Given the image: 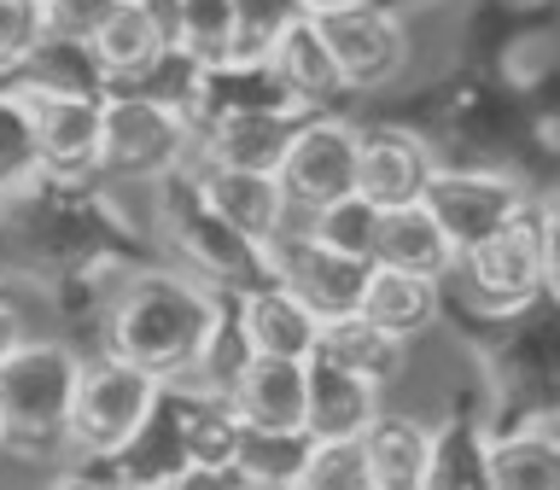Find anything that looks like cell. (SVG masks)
I'll list each match as a JSON object with an SVG mask.
<instances>
[{"instance_id": "6da1fadb", "label": "cell", "mask_w": 560, "mask_h": 490, "mask_svg": "<svg viewBox=\"0 0 560 490\" xmlns=\"http://www.w3.org/2000/svg\"><path fill=\"white\" fill-rule=\"evenodd\" d=\"M129 269H140V245L100 192V175H52L35 164L0 187V275L52 287L65 310H82V298L105 310Z\"/></svg>"}, {"instance_id": "7a4b0ae2", "label": "cell", "mask_w": 560, "mask_h": 490, "mask_svg": "<svg viewBox=\"0 0 560 490\" xmlns=\"http://www.w3.org/2000/svg\"><path fill=\"white\" fill-rule=\"evenodd\" d=\"M210 322H217V287H205L199 275L147 269V262L122 275L117 292L105 298V310H100L105 350L152 368L158 380H187L192 374Z\"/></svg>"}, {"instance_id": "3957f363", "label": "cell", "mask_w": 560, "mask_h": 490, "mask_svg": "<svg viewBox=\"0 0 560 490\" xmlns=\"http://www.w3.org/2000/svg\"><path fill=\"white\" fill-rule=\"evenodd\" d=\"M158 228L170 234V245L182 252L187 269L217 292H252V287H269L275 280L269 245L240 234V228L205 199L192 164H182L175 175L158 182Z\"/></svg>"}, {"instance_id": "277c9868", "label": "cell", "mask_w": 560, "mask_h": 490, "mask_svg": "<svg viewBox=\"0 0 560 490\" xmlns=\"http://www.w3.org/2000/svg\"><path fill=\"white\" fill-rule=\"evenodd\" d=\"M82 362L65 345L18 339L0 357V450L59 455L70 450V402Z\"/></svg>"}, {"instance_id": "5b68a950", "label": "cell", "mask_w": 560, "mask_h": 490, "mask_svg": "<svg viewBox=\"0 0 560 490\" xmlns=\"http://www.w3.org/2000/svg\"><path fill=\"white\" fill-rule=\"evenodd\" d=\"M199 152V129H192L187 112H175L164 100L129 94V88H112L100 105V182H164L182 164H192Z\"/></svg>"}, {"instance_id": "8992f818", "label": "cell", "mask_w": 560, "mask_h": 490, "mask_svg": "<svg viewBox=\"0 0 560 490\" xmlns=\"http://www.w3.org/2000/svg\"><path fill=\"white\" fill-rule=\"evenodd\" d=\"M542 205L514 210L497 234H485L479 245H467L455 257V275H462V292L472 298L479 315H514L532 298H542Z\"/></svg>"}, {"instance_id": "52a82bcc", "label": "cell", "mask_w": 560, "mask_h": 490, "mask_svg": "<svg viewBox=\"0 0 560 490\" xmlns=\"http://www.w3.org/2000/svg\"><path fill=\"white\" fill-rule=\"evenodd\" d=\"M158 385H164V380H158L152 368L117 357V350H100L94 362H82L77 402H70V450L117 455L135 438L140 420H147Z\"/></svg>"}, {"instance_id": "ba28073f", "label": "cell", "mask_w": 560, "mask_h": 490, "mask_svg": "<svg viewBox=\"0 0 560 490\" xmlns=\"http://www.w3.org/2000/svg\"><path fill=\"white\" fill-rule=\"evenodd\" d=\"M322 35L345 77V94H380V88H392L409 70V35H402L397 12L380 7V0L322 12Z\"/></svg>"}, {"instance_id": "9c48e42d", "label": "cell", "mask_w": 560, "mask_h": 490, "mask_svg": "<svg viewBox=\"0 0 560 490\" xmlns=\"http://www.w3.org/2000/svg\"><path fill=\"white\" fill-rule=\"evenodd\" d=\"M0 88L24 105L35 135V164L52 175H94L100 164V105L94 94H52L24 77H0Z\"/></svg>"}, {"instance_id": "30bf717a", "label": "cell", "mask_w": 560, "mask_h": 490, "mask_svg": "<svg viewBox=\"0 0 560 490\" xmlns=\"http://www.w3.org/2000/svg\"><path fill=\"white\" fill-rule=\"evenodd\" d=\"M357 135L362 129H350V122L327 117V112L298 122L292 147L275 170L280 192H287V210H304L310 217V210H322L327 199L357 187Z\"/></svg>"}, {"instance_id": "8fae6325", "label": "cell", "mask_w": 560, "mask_h": 490, "mask_svg": "<svg viewBox=\"0 0 560 490\" xmlns=\"http://www.w3.org/2000/svg\"><path fill=\"white\" fill-rule=\"evenodd\" d=\"M420 205L438 217V228L450 234L455 257L467 252V245H479L485 234H497V228L525 210V187L514 175L502 170H432L427 175V192H420Z\"/></svg>"}, {"instance_id": "7c38bea8", "label": "cell", "mask_w": 560, "mask_h": 490, "mask_svg": "<svg viewBox=\"0 0 560 490\" xmlns=\"http://www.w3.org/2000/svg\"><path fill=\"white\" fill-rule=\"evenodd\" d=\"M269 262H275L280 287H292L315 315H322V322H327V315L357 310L362 304V287H368V269H374V262H357V257L322 245L310 228H298V234L280 228V234L269 240Z\"/></svg>"}, {"instance_id": "4fadbf2b", "label": "cell", "mask_w": 560, "mask_h": 490, "mask_svg": "<svg viewBox=\"0 0 560 490\" xmlns=\"http://www.w3.org/2000/svg\"><path fill=\"white\" fill-rule=\"evenodd\" d=\"M497 322H508V339L497 350V392L520 385V402H555L560 397V304L542 292L525 310L497 315Z\"/></svg>"}, {"instance_id": "5bb4252c", "label": "cell", "mask_w": 560, "mask_h": 490, "mask_svg": "<svg viewBox=\"0 0 560 490\" xmlns=\"http://www.w3.org/2000/svg\"><path fill=\"white\" fill-rule=\"evenodd\" d=\"M187 409H192V380H164V385H158L147 420H140L135 438L117 450L122 485H129V490H164V485H175V472L187 467Z\"/></svg>"}, {"instance_id": "9a60e30c", "label": "cell", "mask_w": 560, "mask_h": 490, "mask_svg": "<svg viewBox=\"0 0 560 490\" xmlns=\"http://www.w3.org/2000/svg\"><path fill=\"white\" fill-rule=\"evenodd\" d=\"M304 117H315V112H269V105H257V112H222V117L199 122V152H192V158L234 164V170H269L275 175Z\"/></svg>"}, {"instance_id": "2e32d148", "label": "cell", "mask_w": 560, "mask_h": 490, "mask_svg": "<svg viewBox=\"0 0 560 490\" xmlns=\"http://www.w3.org/2000/svg\"><path fill=\"white\" fill-rule=\"evenodd\" d=\"M432 158L409 129H362L357 135V192H368L380 210L415 205L427 192Z\"/></svg>"}, {"instance_id": "e0dca14e", "label": "cell", "mask_w": 560, "mask_h": 490, "mask_svg": "<svg viewBox=\"0 0 560 490\" xmlns=\"http://www.w3.org/2000/svg\"><path fill=\"white\" fill-rule=\"evenodd\" d=\"M192 175H199L205 199L222 210L240 234H252L269 245L280 228H287V192L269 170H234V164H210V158H192Z\"/></svg>"}, {"instance_id": "ac0fdd59", "label": "cell", "mask_w": 560, "mask_h": 490, "mask_svg": "<svg viewBox=\"0 0 560 490\" xmlns=\"http://www.w3.org/2000/svg\"><path fill=\"white\" fill-rule=\"evenodd\" d=\"M310 392H304V432L310 438H362L368 420L380 415V385L339 368L332 357L304 362Z\"/></svg>"}, {"instance_id": "d6986e66", "label": "cell", "mask_w": 560, "mask_h": 490, "mask_svg": "<svg viewBox=\"0 0 560 490\" xmlns=\"http://www.w3.org/2000/svg\"><path fill=\"white\" fill-rule=\"evenodd\" d=\"M262 59H269V70L287 82V94L304 105V112H327V105L345 94V77H339V65H332V47H327L322 18L315 12L292 18Z\"/></svg>"}, {"instance_id": "ffe728a7", "label": "cell", "mask_w": 560, "mask_h": 490, "mask_svg": "<svg viewBox=\"0 0 560 490\" xmlns=\"http://www.w3.org/2000/svg\"><path fill=\"white\" fill-rule=\"evenodd\" d=\"M240 322L252 332V350H262V357H298L304 362V357H315V345H322V315H315L292 287H280V280L240 292Z\"/></svg>"}, {"instance_id": "44dd1931", "label": "cell", "mask_w": 560, "mask_h": 490, "mask_svg": "<svg viewBox=\"0 0 560 490\" xmlns=\"http://www.w3.org/2000/svg\"><path fill=\"white\" fill-rule=\"evenodd\" d=\"M304 362L298 357H262L257 350V357L234 374V385H228V402L240 409V420H252V427H304V392H310Z\"/></svg>"}, {"instance_id": "7402d4cb", "label": "cell", "mask_w": 560, "mask_h": 490, "mask_svg": "<svg viewBox=\"0 0 560 490\" xmlns=\"http://www.w3.org/2000/svg\"><path fill=\"white\" fill-rule=\"evenodd\" d=\"M170 47V12L164 0H117V12L100 24L94 52L105 65V82H135L158 52Z\"/></svg>"}, {"instance_id": "603a6c76", "label": "cell", "mask_w": 560, "mask_h": 490, "mask_svg": "<svg viewBox=\"0 0 560 490\" xmlns=\"http://www.w3.org/2000/svg\"><path fill=\"white\" fill-rule=\"evenodd\" d=\"M374 262H385V269L427 275V280H444V275H455V245H450L444 228H438L432 210L415 199V205H392V210H380Z\"/></svg>"}, {"instance_id": "cb8c5ba5", "label": "cell", "mask_w": 560, "mask_h": 490, "mask_svg": "<svg viewBox=\"0 0 560 490\" xmlns=\"http://www.w3.org/2000/svg\"><path fill=\"white\" fill-rule=\"evenodd\" d=\"M368 479L374 490H427V462H432V427L402 415H374L362 432Z\"/></svg>"}, {"instance_id": "d4e9b609", "label": "cell", "mask_w": 560, "mask_h": 490, "mask_svg": "<svg viewBox=\"0 0 560 490\" xmlns=\"http://www.w3.org/2000/svg\"><path fill=\"white\" fill-rule=\"evenodd\" d=\"M357 310H362L374 327L392 332V339L409 345L420 327H432V315H438V280L374 262V269H368V287H362V304H357Z\"/></svg>"}, {"instance_id": "484cf974", "label": "cell", "mask_w": 560, "mask_h": 490, "mask_svg": "<svg viewBox=\"0 0 560 490\" xmlns=\"http://www.w3.org/2000/svg\"><path fill=\"white\" fill-rule=\"evenodd\" d=\"M497 490H560V432L549 427H497L485 455Z\"/></svg>"}, {"instance_id": "4316f807", "label": "cell", "mask_w": 560, "mask_h": 490, "mask_svg": "<svg viewBox=\"0 0 560 490\" xmlns=\"http://www.w3.org/2000/svg\"><path fill=\"white\" fill-rule=\"evenodd\" d=\"M0 77H24L35 88H52V94H94V100H105V88H112L94 42H70L59 30H47L42 42H35L12 70H0Z\"/></svg>"}, {"instance_id": "83f0119b", "label": "cell", "mask_w": 560, "mask_h": 490, "mask_svg": "<svg viewBox=\"0 0 560 490\" xmlns=\"http://www.w3.org/2000/svg\"><path fill=\"white\" fill-rule=\"evenodd\" d=\"M315 357H332L339 368H350V374L385 385L402 368V339H392L385 327H374L362 310H345V315H327V322H322V345H315Z\"/></svg>"}, {"instance_id": "f1b7e54d", "label": "cell", "mask_w": 560, "mask_h": 490, "mask_svg": "<svg viewBox=\"0 0 560 490\" xmlns=\"http://www.w3.org/2000/svg\"><path fill=\"white\" fill-rule=\"evenodd\" d=\"M310 444L315 438L304 427H252V420H240L234 462H240L252 490H287V485H298V472H304Z\"/></svg>"}, {"instance_id": "f546056e", "label": "cell", "mask_w": 560, "mask_h": 490, "mask_svg": "<svg viewBox=\"0 0 560 490\" xmlns=\"http://www.w3.org/2000/svg\"><path fill=\"white\" fill-rule=\"evenodd\" d=\"M485 455H490V438L479 432V420H472L467 402H462V409H455L444 427H432L427 485H432V490H479V485H490Z\"/></svg>"}, {"instance_id": "4dcf8cb0", "label": "cell", "mask_w": 560, "mask_h": 490, "mask_svg": "<svg viewBox=\"0 0 560 490\" xmlns=\"http://www.w3.org/2000/svg\"><path fill=\"white\" fill-rule=\"evenodd\" d=\"M170 12V42L210 65H228L234 59V0H164Z\"/></svg>"}, {"instance_id": "1f68e13d", "label": "cell", "mask_w": 560, "mask_h": 490, "mask_svg": "<svg viewBox=\"0 0 560 490\" xmlns=\"http://www.w3.org/2000/svg\"><path fill=\"white\" fill-rule=\"evenodd\" d=\"M304 228L322 245H332V252L357 257V262H374V240H380V205L368 199V192H339V199H327L322 210H310Z\"/></svg>"}, {"instance_id": "d6a6232c", "label": "cell", "mask_w": 560, "mask_h": 490, "mask_svg": "<svg viewBox=\"0 0 560 490\" xmlns=\"http://www.w3.org/2000/svg\"><path fill=\"white\" fill-rule=\"evenodd\" d=\"M298 490H374L362 438H315L310 462L298 472Z\"/></svg>"}, {"instance_id": "836d02e7", "label": "cell", "mask_w": 560, "mask_h": 490, "mask_svg": "<svg viewBox=\"0 0 560 490\" xmlns=\"http://www.w3.org/2000/svg\"><path fill=\"white\" fill-rule=\"evenodd\" d=\"M292 18H304L298 0H234V59H262Z\"/></svg>"}, {"instance_id": "e575fe53", "label": "cell", "mask_w": 560, "mask_h": 490, "mask_svg": "<svg viewBox=\"0 0 560 490\" xmlns=\"http://www.w3.org/2000/svg\"><path fill=\"white\" fill-rule=\"evenodd\" d=\"M47 35V0H0V70H12Z\"/></svg>"}, {"instance_id": "d590c367", "label": "cell", "mask_w": 560, "mask_h": 490, "mask_svg": "<svg viewBox=\"0 0 560 490\" xmlns=\"http://www.w3.org/2000/svg\"><path fill=\"white\" fill-rule=\"evenodd\" d=\"M35 170V135H30V117L7 88H0V187H12L18 175Z\"/></svg>"}, {"instance_id": "8d00e7d4", "label": "cell", "mask_w": 560, "mask_h": 490, "mask_svg": "<svg viewBox=\"0 0 560 490\" xmlns=\"http://www.w3.org/2000/svg\"><path fill=\"white\" fill-rule=\"evenodd\" d=\"M112 12H117V0H47V30L70 35V42H94Z\"/></svg>"}, {"instance_id": "74e56055", "label": "cell", "mask_w": 560, "mask_h": 490, "mask_svg": "<svg viewBox=\"0 0 560 490\" xmlns=\"http://www.w3.org/2000/svg\"><path fill=\"white\" fill-rule=\"evenodd\" d=\"M170 490H252V485H245L240 462H192L175 472Z\"/></svg>"}, {"instance_id": "f35d334b", "label": "cell", "mask_w": 560, "mask_h": 490, "mask_svg": "<svg viewBox=\"0 0 560 490\" xmlns=\"http://www.w3.org/2000/svg\"><path fill=\"white\" fill-rule=\"evenodd\" d=\"M542 292L560 304V228H542Z\"/></svg>"}, {"instance_id": "ab89813d", "label": "cell", "mask_w": 560, "mask_h": 490, "mask_svg": "<svg viewBox=\"0 0 560 490\" xmlns=\"http://www.w3.org/2000/svg\"><path fill=\"white\" fill-rule=\"evenodd\" d=\"M18 339H24V322H18V310L7 304V298H0V357H7Z\"/></svg>"}, {"instance_id": "60d3db41", "label": "cell", "mask_w": 560, "mask_h": 490, "mask_svg": "<svg viewBox=\"0 0 560 490\" xmlns=\"http://www.w3.org/2000/svg\"><path fill=\"white\" fill-rule=\"evenodd\" d=\"M298 7H304V12H315V18H322V12H339V7H357V0H298Z\"/></svg>"}, {"instance_id": "b9f144b4", "label": "cell", "mask_w": 560, "mask_h": 490, "mask_svg": "<svg viewBox=\"0 0 560 490\" xmlns=\"http://www.w3.org/2000/svg\"><path fill=\"white\" fill-rule=\"evenodd\" d=\"M542 222H555V228H560V187L549 192V205H542Z\"/></svg>"}, {"instance_id": "7bdbcfd3", "label": "cell", "mask_w": 560, "mask_h": 490, "mask_svg": "<svg viewBox=\"0 0 560 490\" xmlns=\"http://www.w3.org/2000/svg\"><path fill=\"white\" fill-rule=\"evenodd\" d=\"M380 7H392V12H402V7H415V0H380Z\"/></svg>"}, {"instance_id": "ee69618b", "label": "cell", "mask_w": 560, "mask_h": 490, "mask_svg": "<svg viewBox=\"0 0 560 490\" xmlns=\"http://www.w3.org/2000/svg\"><path fill=\"white\" fill-rule=\"evenodd\" d=\"M0 298H7V275H0Z\"/></svg>"}]
</instances>
